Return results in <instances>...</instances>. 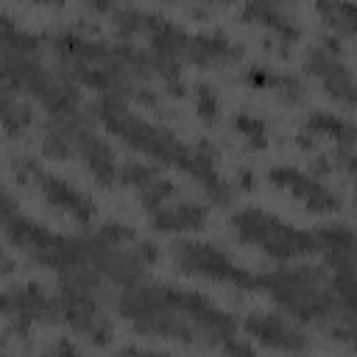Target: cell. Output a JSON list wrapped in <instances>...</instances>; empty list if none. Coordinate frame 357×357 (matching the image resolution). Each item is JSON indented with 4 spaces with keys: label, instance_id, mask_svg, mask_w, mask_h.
<instances>
[{
    "label": "cell",
    "instance_id": "obj_1",
    "mask_svg": "<svg viewBox=\"0 0 357 357\" xmlns=\"http://www.w3.org/2000/svg\"><path fill=\"white\" fill-rule=\"evenodd\" d=\"M117 307L123 318L148 337L218 349L237 337L234 318L195 290L167 284H128Z\"/></svg>",
    "mask_w": 357,
    "mask_h": 357
},
{
    "label": "cell",
    "instance_id": "obj_2",
    "mask_svg": "<svg viewBox=\"0 0 357 357\" xmlns=\"http://www.w3.org/2000/svg\"><path fill=\"white\" fill-rule=\"evenodd\" d=\"M259 287H265L271 293V298L290 312L298 321L307 324H324V321H337V315L343 318V324L354 326V312H346L332 290V279L321 271V268H284V271H273L259 276Z\"/></svg>",
    "mask_w": 357,
    "mask_h": 357
},
{
    "label": "cell",
    "instance_id": "obj_3",
    "mask_svg": "<svg viewBox=\"0 0 357 357\" xmlns=\"http://www.w3.org/2000/svg\"><path fill=\"white\" fill-rule=\"evenodd\" d=\"M95 114H98V120H100L112 134H117V137H120L123 142H128L134 151L148 153V156H153L156 162H165V165L178 167V170H184V173L192 176L195 162H198V145L190 148V145H184L181 139H176L173 131H167V128H162V126H153V123H148V120L131 114V112L123 106L120 98H106V95H103V98L95 103Z\"/></svg>",
    "mask_w": 357,
    "mask_h": 357
},
{
    "label": "cell",
    "instance_id": "obj_4",
    "mask_svg": "<svg viewBox=\"0 0 357 357\" xmlns=\"http://www.w3.org/2000/svg\"><path fill=\"white\" fill-rule=\"evenodd\" d=\"M0 226H3L6 237L17 248H22L31 259H36L45 268H53L59 273H67L70 268L89 265V240L56 234V231L45 229L42 223L25 218L20 209L11 212L8 218H3Z\"/></svg>",
    "mask_w": 357,
    "mask_h": 357
},
{
    "label": "cell",
    "instance_id": "obj_5",
    "mask_svg": "<svg viewBox=\"0 0 357 357\" xmlns=\"http://www.w3.org/2000/svg\"><path fill=\"white\" fill-rule=\"evenodd\" d=\"M231 226L240 234V240L257 245L259 251H265L268 257H273L279 262H290V259L318 254V243H315L312 231L296 229V226L284 223L282 218H276L271 212H262V209L234 212Z\"/></svg>",
    "mask_w": 357,
    "mask_h": 357
},
{
    "label": "cell",
    "instance_id": "obj_6",
    "mask_svg": "<svg viewBox=\"0 0 357 357\" xmlns=\"http://www.w3.org/2000/svg\"><path fill=\"white\" fill-rule=\"evenodd\" d=\"M173 259H176L178 271L192 273V276H204V279H212V282L234 284L240 290H257L259 287V276H254L245 268L234 265L223 251H218L209 243L181 240L173 248Z\"/></svg>",
    "mask_w": 357,
    "mask_h": 357
},
{
    "label": "cell",
    "instance_id": "obj_7",
    "mask_svg": "<svg viewBox=\"0 0 357 357\" xmlns=\"http://www.w3.org/2000/svg\"><path fill=\"white\" fill-rule=\"evenodd\" d=\"M56 307H59V321H64L67 326H73L75 332H81L84 337H89L98 346L109 343L112 324L103 318L92 287L64 279L59 287V296H56Z\"/></svg>",
    "mask_w": 357,
    "mask_h": 357
},
{
    "label": "cell",
    "instance_id": "obj_8",
    "mask_svg": "<svg viewBox=\"0 0 357 357\" xmlns=\"http://www.w3.org/2000/svg\"><path fill=\"white\" fill-rule=\"evenodd\" d=\"M0 315L8 318L14 332L25 335L33 324H56L59 307H56V298L45 296L39 284H25V287H11L0 293Z\"/></svg>",
    "mask_w": 357,
    "mask_h": 357
},
{
    "label": "cell",
    "instance_id": "obj_9",
    "mask_svg": "<svg viewBox=\"0 0 357 357\" xmlns=\"http://www.w3.org/2000/svg\"><path fill=\"white\" fill-rule=\"evenodd\" d=\"M17 170L28 176V181L42 192V198H45L50 206L67 212V215H70L73 220H78V223H92V220H95V215H98L95 204H92L84 192H78L75 187H70L67 181H61L59 176L42 170L36 162H22V165L17 162Z\"/></svg>",
    "mask_w": 357,
    "mask_h": 357
},
{
    "label": "cell",
    "instance_id": "obj_10",
    "mask_svg": "<svg viewBox=\"0 0 357 357\" xmlns=\"http://www.w3.org/2000/svg\"><path fill=\"white\" fill-rule=\"evenodd\" d=\"M271 184L282 187L284 192H290L293 198H298L310 212H318V215H326V212H337L340 209V195L332 192L324 181H318L315 176L310 173H301L296 167H271L268 173Z\"/></svg>",
    "mask_w": 357,
    "mask_h": 357
},
{
    "label": "cell",
    "instance_id": "obj_11",
    "mask_svg": "<svg viewBox=\"0 0 357 357\" xmlns=\"http://www.w3.org/2000/svg\"><path fill=\"white\" fill-rule=\"evenodd\" d=\"M307 70L324 84V89H326L332 98L343 100L346 106L354 103V81H351V70L343 64L337 42L326 39L324 45L312 47L310 56H307Z\"/></svg>",
    "mask_w": 357,
    "mask_h": 357
},
{
    "label": "cell",
    "instance_id": "obj_12",
    "mask_svg": "<svg viewBox=\"0 0 357 357\" xmlns=\"http://www.w3.org/2000/svg\"><path fill=\"white\" fill-rule=\"evenodd\" d=\"M243 326L257 343L268 349H276V351H307L310 349V337L276 312H254L245 318Z\"/></svg>",
    "mask_w": 357,
    "mask_h": 357
},
{
    "label": "cell",
    "instance_id": "obj_13",
    "mask_svg": "<svg viewBox=\"0 0 357 357\" xmlns=\"http://www.w3.org/2000/svg\"><path fill=\"white\" fill-rule=\"evenodd\" d=\"M312 234H315L318 251L324 254L332 276H354V234H351V229L343 223H332V226L315 229Z\"/></svg>",
    "mask_w": 357,
    "mask_h": 357
},
{
    "label": "cell",
    "instance_id": "obj_14",
    "mask_svg": "<svg viewBox=\"0 0 357 357\" xmlns=\"http://www.w3.org/2000/svg\"><path fill=\"white\" fill-rule=\"evenodd\" d=\"M151 223L159 231H195L206 226V209L192 201H181L170 206L165 204L151 212Z\"/></svg>",
    "mask_w": 357,
    "mask_h": 357
},
{
    "label": "cell",
    "instance_id": "obj_15",
    "mask_svg": "<svg viewBox=\"0 0 357 357\" xmlns=\"http://www.w3.org/2000/svg\"><path fill=\"white\" fill-rule=\"evenodd\" d=\"M237 56V47L223 36V33H204V36H192L187 39V47H184V61H192V64H215V61H229Z\"/></svg>",
    "mask_w": 357,
    "mask_h": 357
},
{
    "label": "cell",
    "instance_id": "obj_16",
    "mask_svg": "<svg viewBox=\"0 0 357 357\" xmlns=\"http://www.w3.org/2000/svg\"><path fill=\"white\" fill-rule=\"evenodd\" d=\"M243 20L257 22L262 28H268L271 33H276L282 42H296L298 39V28L268 0H248L243 8Z\"/></svg>",
    "mask_w": 357,
    "mask_h": 357
},
{
    "label": "cell",
    "instance_id": "obj_17",
    "mask_svg": "<svg viewBox=\"0 0 357 357\" xmlns=\"http://www.w3.org/2000/svg\"><path fill=\"white\" fill-rule=\"evenodd\" d=\"M304 131L307 134H315V137H326V139H335V145H340L343 151H351L354 148V126L343 117H335L329 112H312L304 123Z\"/></svg>",
    "mask_w": 357,
    "mask_h": 357
},
{
    "label": "cell",
    "instance_id": "obj_18",
    "mask_svg": "<svg viewBox=\"0 0 357 357\" xmlns=\"http://www.w3.org/2000/svg\"><path fill=\"white\" fill-rule=\"evenodd\" d=\"M243 81L251 84L254 89H273V92H282L287 100H298L301 98V84L290 75H279V73H271L265 67H251L243 73Z\"/></svg>",
    "mask_w": 357,
    "mask_h": 357
},
{
    "label": "cell",
    "instance_id": "obj_19",
    "mask_svg": "<svg viewBox=\"0 0 357 357\" xmlns=\"http://www.w3.org/2000/svg\"><path fill=\"white\" fill-rule=\"evenodd\" d=\"M318 14L346 39L354 36V0H315Z\"/></svg>",
    "mask_w": 357,
    "mask_h": 357
},
{
    "label": "cell",
    "instance_id": "obj_20",
    "mask_svg": "<svg viewBox=\"0 0 357 357\" xmlns=\"http://www.w3.org/2000/svg\"><path fill=\"white\" fill-rule=\"evenodd\" d=\"M0 126H3L8 134H20L22 128L31 126V112H28V106L17 103L6 89H0Z\"/></svg>",
    "mask_w": 357,
    "mask_h": 357
},
{
    "label": "cell",
    "instance_id": "obj_21",
    "mask_svg": "<svg viewBox=\"0 0 357 357\" xmlns=\"http://www.w3.org/2000/svg\"><path fill=\"white\" fill-rule=\"evenodd\" d=\"M139 195H142V206H145L148 212H153V209L165 206V204L176 195V184L167 181V178H159V176H156L151 184H145V187L139 190Z\"/></svg>",
    "mask_w": 357,
    "mask_h": 357
},
{
    "label": "cell",
    "instance_id": "obj_22",
    "mask_svg": "<svg viewBox=\"0 0 357 357\" xmlns=\"http://www.w3.org/2000/svg\"><path fill=\"white\" fill-rule=\"evenodd\" d=\"M234 128H237L254 148H265V145H268V126H265V120L240 112V114L234 117Z\"/></svg>",
    "mask_w": 357,
    "mask_h": 357
},
{
    "label": "cell",
    "instance_id": "obj_23",
    "mask_svg": "<svg viewBox=\"0 0 357 357\" xmlns=\"http://www.w3.org/2000/svg\"><path fill=\"white\" fill-rule=\"evenodd\" d=\"M156 176H159V173H156L153 167L142 165V162H126V165L120 167V173H117V178H120L123 184L137 187V190H142L145 184H151Z\"/></svg>",
    "mask_w": 357,
    "mask_h": 357
},
{
    "label": "cell",
    "instance_id": "obj_24",
    "mask_svg": "<svg viewBox=\"0 0 357 357\" xmlns=\"http://www.w3.org/2000/svg\"><path fill=\"white\" fill-rule=\"evenodd\" d=\"M195 106H198V114H201L204 123H215L218 109H220L218 92H215L209 84H198V86H195Z\"/></svg>",
    "mask_w": 357,
    "mask_h": 357
},
{
    "label": "cell",
    "instance_id": "obj_25",
    "mask_svg": "<svg viewBox=\"0 0 357 357\" xmlns=\"http://www.w3.org/2000/svg\"><path fill=\"white\" fill-rule=\"evenodd\" d=\"M17 209H20V206H17L14 195L0 184V220H3V218H8V215H11V212H17Z\"/></svg>",
    "mask_w": 357,
    "mask_h": 357
},
{
    "label": "cell",
    "instance_id": "obj_26",
    "mask_svg": "<svg viewBox=\"0 0 357 357\" xmlns=\"http://www.w3.org/2000/svg\"><path fill=\"white\" fill-rule=\"evenodd\" d=\"M92 8H98V11H112L114 8V0H86Z\"/></svg>",
    "mask_w": 357,
    "mask_h": 357
},
{
    "label": "cell",
    "instance_id": "obj_27",
    "mask_svg": "<svg viewBox=\"0 0 357 357\" xmlns=\"http://www.w3.org/2000/svg\"><path fill=\"white\" fill-rule=\"evenodd\" d=\"M11 271H14V262L0 251V273H11Z\"/></svg>",
    "mask_w": 357,
    "mask_h": 357
},
{
    "label": "cell",
    "instance_id": "obj_28",
    "mask_svg": "<svg viewBox=\"0 0 357 357\" xmlns=\"http://www.w3.org/2000/svg\"><path fill=\"white\" fill-rule=\"evenodd\" d=\"M53 351H78V349H75L73 343H67V340H61V343H56V346H53Z\"/></svg>",
    "mask_w": 357,
    "mask_h": 357
},
{
    "label": "cell",
    "instance_id": "obj_29",
    "mask_svg": "<svg viewBox=\"0 0 357 357\" xmlns=\"http://www.w3.org/2000/svg\"><path fill=\"white\" fill-rule=\"evenodd\" d=\"M31 3H45V6H64V0H31Z\"/></svg>",
    "mask_w": 357,
    "mask_h": 357
},
{
    "label": "cell",
    "instance_id": "obj_30",
    "mask_svg": "<svg viewBox=\"0 0 357 357\" xmlns=\"http://www.w3.org/2000/svg\"><path fill=\"white\" fill-rule=\"evenodd\" d=\"M0 81L6 84V73H3V59H0Z\"/></svg>",
    "mask_w": 357,
    "mask_h": 357
},
{
    "label": "cell",
    "instance_id": "obj_31",
    "mask_svg": "<svg viewBox=\"0 0 357 357\" xmlns=\"http://www.w3.org/2000/svg\"><path fill=\"white\" fill-rule=\"evenodd\" d=\"M268 3H279V0H268Z\"/></svg>",
    "mask_w": 357,
    "mask_h": 357
},
{
    "label": "cell",
    "instance_id": "obj_32",
    "mask_svg": "<svg viewBox=\"0 0 357 357\" xmlns=\"http://www.w3.org/2000/svg\"><path fill=\"white\" fill-rule=\"evenodd\" d=\"M223 3H229V0H223Z\"/></svg>",
    "mask_w": 357,
    "mask_h": 357
}]
</instances>
